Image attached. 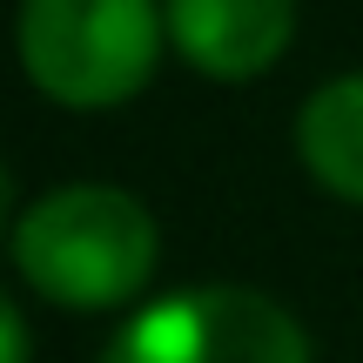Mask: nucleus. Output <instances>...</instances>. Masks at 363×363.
Listing matches in <instances>:
<instances>
[{
	"label": "nucleus",
	"instance_id": "7ed1b4c3",
	"mask_svg": "<svg viewBox=\"0 0 363 363\" xmlns=\"http://www.w3.org/2000/svg\"><path fill=\"white\" fill-rule=\"evenodd\" d=\"M101 363H310V337L262 289L202 283L135 310Z\"/></svg>",
	"mask_w": 363,
	"mask_h": 363
},
{
	"label": "nucleus",
	"instance_id": "423d86ee",
	"mask_svg": "<svg viewBox=\"0 0 363 363\" xmlns=\"http://www.w3.org/2000/svg\"><path fill=\"white\" fill-rule=\"evenodd\" d=\"M0 343H7V363H27V316L13 303H0Z\"/></svg>",
	"mask_w": 363,
	"mask_h": 363
},
{
	"label": "nucleus",
	"instance_id": "f257e3e1",
	"mask_svg": "<svg viewBox=\"0 0 363 363\" xmlns=\"http://www.w3.org/2000/svg\"><path fill=\"white\" fill-rule=\"evenodd\" d=\"M162 262V229L142 195L108 182L48 189L13 216V269L34 296L61 310H121L148 289Z\"/></svg>",
	"mask_w": 363,
	"mask_h": 363
},
{
	"label": "nucleus",
	"instance_id": "20e7f679",
	"mask_svg": "<svg viewBox=\"0 0 363 363\" xmlns=\"http://www.w3.org/2000/svg\"><path fill=\"white\" fill-rule=\"evenodd\" d=\"M169 48L208 81H256L289 54L296 0H162Z\"/></svg>",
	"mask_w": 363,
	"mask_h": 363
},
{
	"label": "nucleus",
	"instance_id": "f03ea898",
	"mask_svg": "<svg viewBox=\"0 0 363 363\" xmlns=\"http://www.w3.org/2000/svg\"><path fill=\"white\" fill-rule=\"evenodd\" d=\"M21 67L54 108L101 115L155 81L169 13L162 0H21Z\"/></svg>",
	"mask_w": 363,
	"mask_h": 363
},
{
	"label": "nucleus",
	"instance_id": "39448f33",
	"mask_svg": "<svg viewBox=\"0 0 363 363\" xmlns=\"http://www.w3.org/2000/svg\"><path fill=\"white\" fill-rule=\"evenodd\" d=\"M296 155L316 189L363 208V74H337L303 101L296 115Z\"/></svg>",
	"mask_w": 363,
	"mask_h": 363
}]
</instances>
